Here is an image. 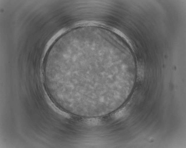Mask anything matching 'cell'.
I'll return each mask as SVG.
<instances>
[{"label":"cell","mask_w":186,"mask_h":148,"mask_svg":"<svg viewBox=\"0 0 186 148\" xmlns=\"http://www.w3.org/2000/svg\"><path fill=\"white\" fill-rule=\"evenodd\" d=\"M104 61L70 56L53 63L46 77L60 96L70 101H90L104 96Z\"/></svg>","instance_id":"1"}]
</instances>
